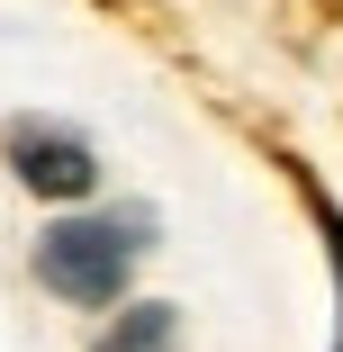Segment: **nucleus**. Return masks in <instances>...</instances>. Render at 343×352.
Instances as JSON below:
<instances>
[{
  "label": "nucleus",
  "mask_w": 343,
  "mask_h": 352,
  "mask_svg": "<svg viewBox=\"0 0 343 352\" xmlns=\"http://www.w3.org/2000/svg\"><path fill=\"white\" fill-rule=\"evenodd\" d=\"M145 253V217L118 208V217H54L36 235V289L63 307H118L126 271Z\"/></svg>",
  "instance_id": "f257e3e1"
},
{
  "label": "nucleus",
  "mask_w": 343,
  "mask_h": 352,
  "mask_svg": "<svg viewBox=\"0 0 343 352\" xmlns=\"http://www.w3.org/2000/svg\"><path fill=\"white\" fill-rule=\"evenodd\" d=\"M0 154H10L19 190H36V199H54V208H82V199L100 190V154L82 145L73 126H54V118H10Z\"/></svg>",
  "instance_id": "f03ea898"
},
{
  "label": "nucleus",
  "mask_w": 343,
  "mask_h": 352,
  "mask_svg": "<svg viewBox=\"0 0 343 352\" xmlns=\"http://www.w3.org/2000/svg\"><path fill=\"white\" fill-rule=\"evenodd\" d=\"M172 343H181V316H172L163 298H135V307L109 316V334H100L91 352H172Z\"/></svg>",
  "instance_id": "7ed1b4c3"
},
{
  "label": "nucleus",
  "mask_w": 343,
  "mask_h": 352,
  "mask_svg": "<svg viewBox=\"0 0 343 352\" xmlns=\"http://www.w3.org/2000/svg\"><path fill=\"white\" fill-rule=\"evenodd\" d=\"M307 190V208H316V226H325V253H334V307H343V208L316 190V181H298ZM334 352H343V316H334Z\"/></svg>",
  "instance_id": "20e7f679"
}]
</instances>
